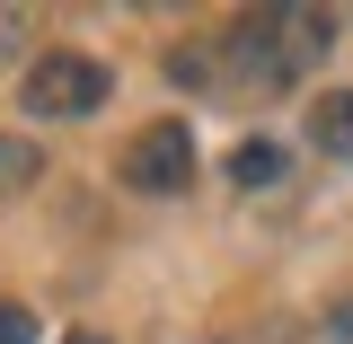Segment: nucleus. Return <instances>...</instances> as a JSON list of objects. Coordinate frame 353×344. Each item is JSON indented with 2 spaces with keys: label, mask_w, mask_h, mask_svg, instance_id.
<instances>
[{
  "label": "nucleus",
  "mask_w": 353,
  "mask_h": 344,
  "mask_svg": "<svg viewBox=\"0 0 353 344\" xmlns=\"http://www.w3.org/2000/svg\"><path fill=\"white\" fill-rule=\"evenodd\" d=\"M327 44H336V18L327 9H292V0L248 9L212 44V88H230V97H283V88H301L327 62Z\"/></svg>",
  "instance_id": "f257e3e1"
},
{
  "label": "nucleus",
  "mask_w": 353,
  "mask_h": 344,
  "mask_svg": "<svg viewBox=\"0 0 353 344\" xmlns=\"http://www.w3.org/2000/svg\"><path fill=\"white\" fill-rule=\"evenodd\" d=\"M115 97V71L88 53V44H44L36 62L18 71V106H27V124H80Z\"/></svg>",
  "instance_id": "f03ea898"
},
{
  "label": "nucleus",
  "mask_w": 353,
  "mask_h": 344,
  "mask_svg": "<svg viewBox=\"0 0 353 344\" xmlns=\"http://www.w3.org/2000/svg\"><path fill=\"white\" fill-rule=\"evenodd\" d=\"M194 185V132L176 124V115H159V124H141L124 141V194H150V203H168V194H185Z\"/></svg>",
  "instance_id": "7ed1b4c3"
},
{
  "label": "nucleus",
  "mask_w": 353,
  "mask_h": 344,
  "mask_svg": "<svg viewBox=\"0 0 353 344\" xmlns=\"http://www.w3.org/2000/svg\"><path fill=\"white\" fill-rule=\"evenodd\" d=\"M301 132H309L318 159H345V168H353V88H318L309 115H301Z\"/></svg>",
  "instance_id": "20e7f679"
},
{
  "label": "nucleus",
  "mask_w": 353,
  "mask_h": 344,
  "mask_svg": "<svg viewBox=\"0 0 353 344\" xmlns=\"http://www.w3.org/2000/svg\"><path fill=\"white\" fill-rule=\"evenodd\" d=\"M221 168H230V185H239V194H265V185H283V168H292V159H283L274 141H239Z\"/></svg>",
  "instance_id": "39448f33"
},
{
  "label": "nucleus",
  "mask_w": 353,
  "mask_h": 344,
  "mask_svg": "<svg viewBox=\"0 0 353 344\" xmlns=\"http://www.w3.org/2000/svg\"><path fill=\"white\" fill-rule=\"evenodd\" d=\"M44 176V141L36 132H0V194H27Z\"/></svg>",
  "instance_id": "423d86ee"
},
{
  "label": "nucleus",
  "mask_w": 353,
  "mask_h": 344,
  "mask_svg": "<svg viewBox=\"0 0 353 344\" xmlns=\"http://www.w3.org/2000/svg\"><path fill=\"white\" fill-rule=\"evenodd\" d=\"M0 344H36V309H18V301H0Z\"/></svg>",
  "instance_id": "0eeeda50"
},
{
  "label": "nucleus",
  "mask_w": 353,
  "mask_h": 344,
  "mask_svg": "<svg viewBox=\"0 0 353 344\" xmlns=\"http://www.w3.org/2000/svg\"><path fill=\"white\" fill-rule=\"evenodd\" d=\"M62 344H115V336H97V327H71V336H62Z\"/></svg>",
  "instance_id": "6e6552de"
},
{
  "label": "nucleus",
  "mask_w": 353,
  "mask_h": 344,
  "mask_svg": "<svg viewBox=\"0 0 353 344\" xmlns=\"http://www.w3.org/2000/svg\"><path fill=\"white\" fill-rule=\"evenodd\" d=\"M336 336H353V309H345V318H336Z\"/></svg>",
  "instance_id": "1a4fd4ad"
}]
</instances>
